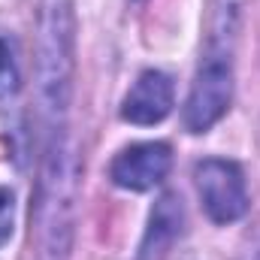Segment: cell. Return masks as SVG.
<instances>
[{"label": "cell", "instance_id": "cell-2", "mask_svg": "<svg viewBox=\"0 0 260 260\" xmlns=\"http://www.w3.org/2000/svg\"><path fill=\"white\" fill-rule=\"evenodd\" d=\"M76 76V12L73 0H40L37 18V118L40 130L70 124Z\"/></svg>", "mask_w": 260, "mask_h": 260}, {"label": "cell", "instance_id": "cell-3", "mask_svg": "<svg viewBox=\"0 0 260 260\" xmlns=\"http://www.w3.org/2000/svg\"><path fill=\"white\" fill-rule=\"evenodd\" d=\"M233 100V58L224 55H203L200 70L194 76L188 106H185V124L191 133H203L230 109Z\"/></svg>", "mask_w": 260, "mask_h": 260}, {"label": "cell", "instance_id": "cell-9", "mask_svg": "<svg viewBox=\"0 0 260 260\" xmlns=\"http://www.w3.org/2000/svg\"><path fill=\"white\" fill-rule=\"evenodd\" d=\"M18 91V64L6 40H0V103L12 100Z\"/></svg>", "mask_w": 260, "mask_h": 260}, {"label": "cell", "instance_id": "cell-1", "mask_svg": "<svg viewBox=\"0 0 260 260\" xmlns=\"http://www.w3.org/2000/svg\"><path fill=\"white\" fill-rule=\"evenodd\" d=\"M76 188L79 157L70 124L43 130L40 179L30 212L37 260H70L76 236Z\"/></svg>", "mask_w": 260, "mask_h": 260}, {"label": "cell", "instance_id": "cell-7", "mask_svg": "<svg viewBox=\"0 0 260 260\" xmlns=\"http://www.w3.org/2000/svg\"><path fill=\"white\" fill-rule=\"evenodd\" d=\"M182 221H185L182 200L173 194L160 197L157 206L151 209L148 230H145V239H142V248H139V260H164L167 257L170 245L182 233Z\"/></svg>", "mask_w": 260, "mask_h": 260}, {"label": "cell", "instance_id": "cell-5", "mask_svg": "<svg viewBox=\"0 0 260 260\" xmlns=\"http://www.w3.org/2000/svg\"><path fill=\"white\" fill-rule=\"evenodd\" d=\"M173 167V151L167 142H136L112 160V182L127 191H148L167 179Z\"/></svg>", "mask_w": 260, "mask_h": 260}, {"label": "cell", "instance_id": "cell-8", "mask_svg": "<svg viewBox=\"0 0 260 260\" xmlns=\"http://www.w3.org/2000/svg\"><path fill=\"white\" fill-rule=\"evenodd\" d=\"M242 12H245V0H212V34H209V46H206L209 55L233 58Z\"/></svg>", "mask_w": 260, "mask_h": 260}, {"label": "cell", "instance_id": "cell-4", "mask_svg": "<svg viewBox=\"0 0 260 260\" xmlns=\"http://www.w3.org/2000/svg\"><path fill=\"white\" fill-rule=\"evenodd\" d=\"M197 191L203 200V209L209 212L212 221L218 224H230L239 221L248 209V188H245V176L233 160H200L194 170Z\"/></svg>", "mask_w": 260, "mask_h": 260}, {"label": "cell", "instance_id": "cell-6", "mask_svg": "<svg viewBox=\"0 0 260 260\" xmlns=\"http://www.w3.org/2000/svg\"><path fill=\"white\" fill-rule=\"evenodd\" d=\"M173 109V79L160 70H145L121 103V118L130 124H157Z\"/></svg>", "mask_w": 260, "mask_h": 260}, {"label": "cell", "instance_id": "cell-10", "mask_svg": "<svg viewBox=\"0 0 260 260\" xmlns=\"http://www.w3.org/2000/svg\"><path fill=\"white\" fill-rule=\"evenodd\" d=\"M12 224H15V197L9 188H0V245L9 242Z\"/></svg>", "mask_w": 260, "mask_h": 260}]
</instances>
